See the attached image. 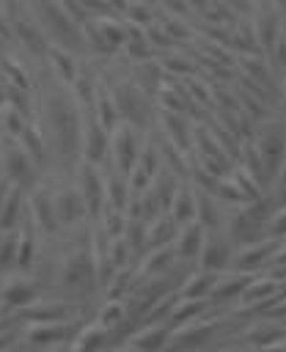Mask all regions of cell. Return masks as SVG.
Segmentation results:
<instances>
[{
	"label": "cell",
	"mask_w": 286,
	"mask_h": 352,
	"mask_svg": "<svg viewBox=\"0 0 286 352\" xmlns=\"http://www.w3.org/2000/svg\"><path fill=\"white\" fill-rule=\"evenodd\" d=\"M253 143L258 148V157L264 162V173L267 182H272L283 154H286V124L283 121H267L258 126V132L253 135ZM270 187V184H267Z\"/></svg>",
	"instance_id": "cell-12"
},
{
	"label": "cell",
	"mask_w": 286,
	"mask_h": 352,
	"mask_svg": "<svg viewBox=\"0 0 286 352\" xmlns=\"http://www.w3.org/2000/svg\"><path fill=\"white\" fill-rule=\"evenodd\" d=\"M267 198H270L272 206L275 204H286V154H283V160H280V165H278V170L272 176V182L267 187Z\"/></svg>",
	"instance_id": "cell-31"
},
{
	"label": "cell",
	"mask_w": 286,
	"mask_h": 352,
	"mask_svg": "<svg viewBox=\"0 0 286 352\" xmlns=\"http://www.w3.org/2000/svg\"><path fill=\"white\" fill-rule=\"evenodd\" d=\"M140 146H143L140 129H135L126 121H118L110 129V154H107V160L113 162V170L129 176V170H132V165L140 154Z\"/></svg>",
	"instance_id": "cell-7"
},
{
	"label": "cell",
	"mask_w": 286,
	"mask_h": 352,
	"mask_svg": "<svg viewBox=\"0 0 286 352\" xmlns=\"http://www.w3.org/2000/svg\"><path fill=\"white\" fill-rule=\"evenodd\" d=\"M234 239L226 231V223L220 228H206L204 231V242L195 258V267H204L209 272H220L231 267V256H234Z\"/></svg>",
	"instance_id": "cell-8"
},
{
	"label": "cell",
	"mask_w": 286,
	"mask_h": 352,
	"mask_svg": "<svg viewBox=\"0 0 286 352\" xmlns=\"http://www.w3.org/2000/svg\"><path fill=\"white\" fill-rule=\"evenodd\" d=\"M253 272H245V270H236V267H228V270H220L214 275V283H212V292H209V300L217 305V302H228V300H236L245 289V283L250 280Z\"/></svg>",
	"instance_id": "cell-21"
},
{
	"label": "cell",
	"mask_w": 286,
	"mask_h": 352,
	"mask_svg": "<svg viewBox=\"0 0 286 352\" xmlns=\"http://www.w3.org/2000/svg\"><path fill=\"white\" fill-rule=\"evenodd\" d=\"M278 239L275 236H258V239H250V242H242L234 248V256H231V267L236 270H245V272H261L267 270L272 253L278 250Z\"/></svg>",
	"instance_id": "cell-16"
},
{
	"label": "cell",
	"mask_w": 286,
	"mask_h": 352,
	"mask_svg": "<svg viewBox=\"0 0 286 352\" xmlns=\"http://www.w3.org/2000/svg\"><path fill=\"white\" fill-rule=\"evenodd\" d=\"M231 11H239V14H245V16H250V11H253V0H223Z\"/></svg>",
	"instance_id": "cell-32"
},
{
	"label": "cell",
	"mask_w": 286,
	"mask_h": 352,
	"mask_svg": "<svg viewBox=\"0 0 286 352\" xmlns=\"http://www.w3.org/2000/svg\"><path fill=\"white\" fill-rule=\"evenodd\" d=\"M6 14H8V22H11V38L19 41L28 52L44 58L47 50H50V38H47V33L41 30V25L36 22V16L30 14V8H28L22 0H14V6H11Z\"/></svg>",
	"instance_id": "cell-6"
},
{
	"label": "cell",
	"mask_w": 286,
	"mask_h": 352,
	"mask_svg": "<svg viewBox=\"0 0 286 352\" xmlns=\"http://www.w3.org/2000/svg\"><path fill=\"white\" fill-rule=\"evenodd\" d=\"M0 176H6L14 187L28 192L30 187L38 184V165L19 143H14L0 151Z\"/></svg>",
	"instance_id": "cell-11"
},
{
	"label": "cell",
	"mask_w": 286,
	"mask_h": 352,
	"mask_svg": "<svg viewBox=\"0 0 286 352\" xmlns=\"http://www.w3.org/2000/svg\"><path fill=\"white\" fill-rule=\"evenodd\" d=\"M30 14L36 16V22L41 25V30L47 33L50 44L72 50V52H82V25L72 16V11L60 3V0H22Z\"/></svg>",
	"instance_id": "cell-2"
},
{
	"label": "cell",
	"mask_w": 286,
	"mask_h": 352,
	"mask_svg": "<svg viewBox=\"0 0 286 352\" xmlns=\"http://www.w3.org/2000/svg\"><path fill=\"white\" fill-rule=\"evenodd\" d=\"M250 28H253V44H258L261 52H267L275 44V38L286 30L280 14L275 11V6L270 0H258L253 6V11H250Z\"/></svg>",
	"instance_id": "cell-14"
},
{
	"label": "cell",
	"mask_w": 286,
	"mask_h": 352,
	"mask_svg": "<svg viewBox=\"0 0 286 352\" xmlns=\"http://www.w3.org/2000/svg\"><path fill=\"white\" fill-rule=\"evenodd\" d=\"M170 333V322L168 319H140L132 330L129 338L124 341V346L129 349H143V352H154L165 346V338Z\"/></svg>",
	"instance_id": "cell-18"
},
{
	"label": "cell",
	"mask_w": 286,
	"mask_h": 352,
	"mask_svg": "<svg viewBox=\"0 0 286 352\" xmlns=\"http://www.w3.org/2000/svg\"><path fill=\"white\" fill-rule=\"evenodd\" d=\"M77 322L69 319H36L22 322L19 336L33 346H69V338L74 336Z\"/></svg>",
	"instance_id": "cell-9"
},
{
	"label": "cell",
	"mask_w": 286,
	"mask_h": 352,
	"mask_svg": "<svg viewBox=\"0 0 286 352\" xmlns=\"http://www.w3.org/2000/svg\"><path fill=\"white\" fill-rule=\"evenodd\" d=\"M110 154V129H104L96 116L88 110V118H82V132H80V160L104 165Z\"/></svg>",
	"instance_id": "cell-17"
},
{
	"label": "cell",
	"mask_w": 286,
	"mask_h": 352,
	"mask_svg": "<svg viewBox=\"0 0 286 352\" xmlns=\"http://www.w3.org/2000/svg\"><path fill=\"white\" fill-rule=\"evenodd\" d=\"M28 214L36 223V228L41 234H55L60 231L58 223V212H55V190H50L47 184H36L28 190Z\"/></svg>",
	"instance_id": "cell-15"
},
{
	"label": "cell",
	"mask_w": 286,
	"mask_h": 352,
	"mask_svg": "<svg viewBox=\"0 0 286 352\" xmlns=\"http://www.w3.org/2000/svg\"><path fill=\"white\" fill-rule=\"evenodd\" d=\"M272 6H275V11L280 14V19H283V25H286V0H270Z\"/></svg>",
	"instance_id": "cell-34"
},
{
	"label": "cell",
	"mask_w": 286,
	"mask_h": 352,
	"mask_svg": "<svg viewBox=\"0 0 286 352\" xmlns=\"http://www.w3.org/2000/svg\"><path fill=\"white\" fill-rule=\"evenodd\" d=\"M99 283V267L91 248L72 250L60 264V286L74 292L77 297H88Z\"/></svg>",
	"instance_id": "cell-4"
},
{
	"label": "cell",
	"mask_w": 286,
	"mask_h": 352,
	"mask_svg": "<svg viewBox=\"0 0 286 352\" xmlns=\"http://www.w3.org/2000/svg\"><path fill=\"white\" fill-rule=\"evenodd\" d=\"M44 110V140L50 154L63 165L72 168L80 160V132H82V104L72 94L63 80H55L41 102Z\"/></svg>",
	"instance_id": "cell-1"
},
{
	"label": "cell",
	"mask_w": 286,
	"mask_h": 352,
	"mask_svg": "<svg viewBox=\"0 0 286 352\" xmlns=\"http://www.w3.org/2000/svg\"><path fill=\"white\" fill-rule=\"evenodd\" d=\"M38 294V283L28 278L22 270L16 272H3L0 275V311L16 316L25 305H30Z\"/></svg>",
	"instance_id": "cell-10"
},
{
	"label": "cell",
	"mask_w": 286,
	"mask_h": 352,
	"mask_svg": "<svg viewBox=\"0 0 286 352\" xmlns=\"http://www.w3.org/2000/svg\"><path fill=\"white\" fill-rule=\"evenodd\" d=\"M204 226L198 220H187V223H179L173 239H170V248L176 253L179 261H195L198 258V250H201V242H204Z\"/></svg>",
	"instance_id": "cell-20"
},
{
	"label": "cell",
	"mask_w": 286,
	"mask_h": 352,
	"mask_svg": "<svg viewBox=\"0 0 286 352\" xmlns=\"http://www.w3.org/2000/svg\"><path fill=\"white\" fill-rule=\"evenodd\" d=\"M253 3H258V0H253Z\"/></svg>",
	"instance_id": "cell-36"
},
{
	"label": "cell",
	"mask_w": 286,
	"mask_h": 352,
	"mask_svg": "<svg viewBox=\"0 0 286 352\" xmlns=\"http://www.w3.org/2000/svg\"><path fill=\"white\" fill-rule=\"evenodd\" d=\"M55 212H58L60 228H74L80 223H88V209H85V201H82L77 184L55 190Z\"/></svg>",
	"instance_id": "cell-19"
},
{
	"label": "cell",
	"mask_w": 286,
	"mask_h": 352,
	"mask_svg": "<svg viewBox=\"0 0 286 352\" xmlns=\"http://www.w3.org/2000/svg\"><path fill=\"white\" fill-rule=\"evenodd\" d=\"M25 214H28V192L11 184L3 198V206H0V231L16 228Z\"/></svg>",
	"instance_id": "cell-25"
},
{
	"label": "cell",
	"mask_w": 286,
	"mask_h": 352,
	"mask_svg": "<svg viewBox=\"0 0 286 352\" xmlns=\"http://www.w3.org/2000/svg\"><path fill=\"white\" fill-rule=\"evenodd\" d=\"M77 190L85 201L88 209V220L96 223L107 206V195H104V173L102 165L94 162H80V179H77Z\"/></svg>",
	"instance_id": "cell-13"
},
{
	"label": "cell",
	"mask_w": 286,
	"mask_h": 352,
	"mask_svg": "<svg viewBox=\"0 0 286 352\" xmlns=\"http://www.w3.org/2000/svg\"><path fill=\"white\" fill-rule=\"evenodd\" d=\"M110 336H113L110 327L104 322H99V316H96L91 322L77 324L74 336L69 338V346H74V349H99V346H104L110 341Z\"/></svg>",
	"instance_id": "cell-24"
},
{
	"label": "cell",
	"mask_w": 286,
	"mask_h": 352,
	"mask_svg": "<svg viewBox=\"0 0 286 352\" xmlns=\"http://www.w3.org/2000/svg\"><path fill=\"white\" fill-rule=\"evenodd\" d=\"M0 36L6 41H11V22H8V14H3V11H0Z\"/></svg>",
	"instance_id": "cell-33"
},
{
	"label": "cell",
	"mask_w": 286,
	"mask_h": 352,
	"mask_svg": "<svg viewBox=\"0 0 286 352\" xmlns=\"http://www.w3.org/2000/svg\"><path fill=\"white\" fill-rule=\"evenodd\" d=\"M239 333H242V341L245 344H250V346H267L270 349L275 344V338H280L286 333V327H283V319H275V316L261 314L256 322H250Z\"/></svg>",
	"instance_id": "cell-22"
},
{
	"label": "cell",
	"mask_w": 286,
	"mask_h": 352,
	"mask_svg": "<svg viewBox=\"0 0 286 352\" xmlns=\"http://www.w3.org/2000/svg\"><path fill=\"white\" fill-rule=\"evenodd\" d=\"M214 275L217 272H209V270L192 264V270H187L182 275V280L176 286V294H182V297H209L212 283H214Z\"/></svg>",
	"instance_id": "cell-27"
},
{
	"label": "cell",
	"mask_w": 286,
	"mask_h": 352,
	"mask_svg": "<svg viewBox=\"0 0 286 352\" xmlns=\"http://www.w3.org/2000/svg\"><path fill=\"white\" fill-rule=\"evenodd\" d=\"M176 228H179V223L165 209L160 214H154L151 220H146V250L148 248H160V245H170Z\"/></svg>",
	"instance_id": "cell-28"
},
{
	"label": "cell",
	"mask_w": 286,
	"mask_h": 352,
	"mask_svg": "<svg viewBox=\"0 0 286 352\" xmlns=\"http://www.w3.org/2000/svg\"><path fill=\"white\" fill-rule=\"evenodd\" d=\"M6 44H8V41H6V38H3V36H0V60H3V58H6Z\"/></svg>",
	"instance_id": "cell-35"
},
{
	"label": "cell",
	"mask_w": 286,
	"mask_h": 352,
	"mask_svg": "<svg viewBox=\"0 0 286 352\" xmlns=\"http://www.w3.org/2000/svg\"><path fill=\"white\" fill-rule=\"evenodd\" d=\"M176 223H187L195 220V184L190 182H179V187L170 195V204L165 209Z\"/></svg>",
	"instance_id": "cell-26"
},
{
	"label": "cell",
	"mask_w": 286,
	"mask_h": 352,
	"mask_svg": "<svg viewBox=\"0 0 286 352\" xmlns=\"http://www.w3.org/2000/svg\"><path fill=\"white\" fill-rule=\"evenodd\" d=\"M267 236H275L278 242L286 236V204H275L267 214V226H264Z\"/></svg>",
	"instance_id": "cell-30"
},
{
	"label": "cell",
	"mask_w": 286,
	"mask_h": 352,
	"mask_svg": "<svg viewBox=\"0 0 286 352\" xmlns=\"http://www.w3.org/2000/svg\"><path fill=\"white\" fill-rule=\"evenodd\" d=\"M220 330H223V319L217 314H212V308H209L201 316H192L187 322L170 324L165 346L168 349H201V346H209L214 333H220Z\"/></svg>",
	"instance_id": "cell-3"
},
{
	"label": "cell",
	"mask_w": 286,
	"mask_h": 352,
	"mask_svg": "<svg viewBox=\"0 0 286 352\" xmlns=\"http://www.w3.org/2000/svg\"><path fill=\"white\" fill-rule=\"evenodd\" d=\"M226 204L209 187H195V220L204 228H220L226 223Z\"/></svg>",
	"instance_id": "cell-23"
},
{
	"label": "cell",
	"mask_w": 286,
	"mask_h": 352,
	"mask_svg": "<svg viewBox=\"0 0 286 352\" xmlns=\"http://www.w3.org/2000/svg\"><path fill=\"white\" fill-rule=\"evenodd\" d=\"M110 94H113V102H116L118 121H126V124H132L135 129L143 132V126L148 124V116H151L148 96H146L143 85H138L132 77H126V80L113 82Z\"/></svg>",
	"instance_id": "cell-5"
},
{
	"label": "cell",
	"mask_w": 286,
	"mask_h": 352,
	"mask_svg": "<svg viewBox=\"0 0 286 352\" xmlns=\"http://www.w3.org/2000/svg\"><path fill=\"white\" fill-rule=\"evenodd\" d=\"M239 157H242V162H239V168L242 170H248L258 184H261V190L267 192V173H264V162H261V157H258V148H256V143H253V138L250 140H245L242 146H239Z\"/></svg>",
	"instance_id": "cell-29"
}]
</instances>
